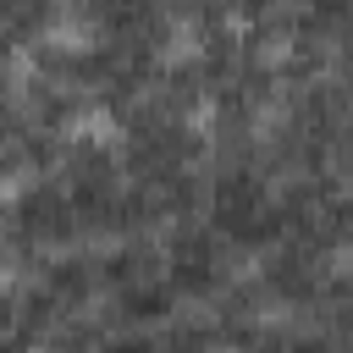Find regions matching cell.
<instances>
[{
  "mask_svg": "<svg viewBox=\"0 0 353 353\" xmlns=\"http://www.w3.org/2000/svg\"><path fill=\"white\" fill-rule=\"evenodd\" d=\"M44 39H50L55 50H66V55H77V50H94V39H99V28H94L88 17H55V22L44 28Z\"/></svg>",
  "mask_w": 353,
  "mask_h": 353,
  "instance_id": "6da1fadb",
  "label": "cell"
},
{
  "mask_svg": "<svg viewBox=\"0 0 353 353\" xmlns=\"http://www.w3.org/2000/svg\"><path fill=\"white\" fill-rule=\"evenodd\" d=\"M204 55V44H199V28L182 17V22H171L165 28V44H160V61L165 66H188V61H199Z\"/></svg>",
  "mask_w": 353,
  "mask_h": 353,
  "instance_id": "7a4b0ae2",
  "label": "cell"
},
{
  "mask_svg": "<svg viewBox=\"0 0 353 353\" xmlns=\"http://www.w3.org/2000/svg\"><path fill=\"white\" fill-rule=\"evenodd\" d=\"M66 132H72V138H88V143H110V138H116V121L94 105V110H77V116L66 121Z\"/></svg>",
  "mask_w": 353,
  "mask_h": 353,
  "instance_id": "3957f363",
  "label": "cell"
}]
</instances>
